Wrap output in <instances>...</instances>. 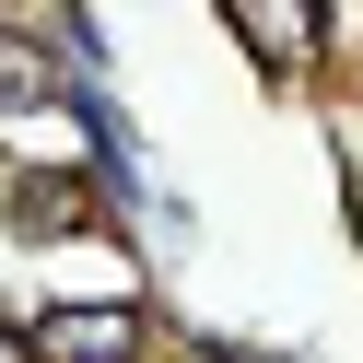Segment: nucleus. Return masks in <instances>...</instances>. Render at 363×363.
Returning a JSON list of instances; mask_svg holds the SVG:
<instances>
[{"mask_svg": "<svg viewBox=\"0 0 363 363\" xmlns=\"http://www.w3.org/2000/svg\"><path fill=\"white\" fill-rule=\"evenodd\" d=\"M35 352L48 363H129L141 352V316L129 305H59L48 328H35Z\"/></svg>", "mask_w": 363, "mask_h": 363, "instance_id": "f257e3e1", "label": "nucleus"}, {"mask_svg": "<svg viewBox=\"0 0 363 363\" xmlns=\"http://www.w3.org/2000/svg\"><path fill=\"white\" fill-rule=\"evenodd\" d=\"M48 94H59V71L24 48V35H0V118H35Z\"/></svg>", "mask_w": 363, "mask_h": 363, "instance_id": "f03ea898", "label": "nucleus"}, {"mask_svg": "<svg viewBox=\"0 0 363 363\" xmlns=\"http://www.w3.org/2000/svg\"><path fill=\"white\" fill-rule=\"evenodd\" d=\"M0 363H35V340H12V328H0Z\"/></svg>", "mask_w": 363, "mask_h": 363, "instance_id": "7ed1b4c3", "label": "nucleus"}]
</instances>
